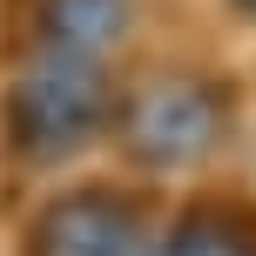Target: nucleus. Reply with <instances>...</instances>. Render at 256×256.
I'll return each mask as SVG.
<instances>
[{"mask_svg":"<svg viewBox=\"0 0 256 256\" xmlns=\"http://www.w3.org/2000/svg\"><path fill=\"white\" fill-rule=\"evenodd\" d=\"M115 122V81L102 54L74 48H34L7 81V142L27 162H61L88 148Z\"/></svg>","mask_w":256,"mask_h":256,"instance_id":"1","label":"nucleus"},{"mask_svg":"<svg viewBox=\"0 0 256 256\" xmlns=\"http://www.w3.org/2000/svg\"><path fill=\"white\" fill-rule=\"evenodd\" d=\"M222 122H230V102L216 81L168 74V81H148L122 108V142L148 168H182V162H202L222 142Z\"/></svg>","mask_w":256,"mask_h":256,"instance_id":"2","label":"nucleus"},{"mask_svg":"<svg viewBox=\"0 0 256 256\" xmlns=\"http://www.w3.org/2000/svg\"><path fill=\"white\" fill-rule=\"evenodd\" d=\"M27 256H148V209L128 189H68L34 216Z\"/></svg>","mask_w":256,"mask_h":256,"instance_id":"3","label":"nucleus"},{"mask_svg":"<svg viewBox=\"0 0 256 256\" xmlns=\"http://www.w3.org/2000/svg\"><path fill=\"white\" fill-rule=\"evenodd\" d=\"M27 27L40 48L108 54L128 34V0H27Z\"/></svg>","mask_w":256,"mask_h":256,"instance_id":"4","label":"nucleus"},{"mask_svg":"<svg viewBox=\"0 0 256 256\" xmlns=\"http://www.w3.org/2000/svg\"><path fill=\"white\" fill-rule=\"evenodd\" d=\"M155 256H256V230L243 216H222V209H196Z\"/></svg>","mask_w":256,"mask_h":256,"instance_id":"5","label":"nucleus"},{"mask_svg":"<svg viewBox=\"0 0 256 256\" xmlns=\"http://www.w3.org/2000/svg\"><path fill=\"white\" fill-rule=\"evenodd\" d=\"M243 7H256V0H243Z\"/></svg>","mask_w":256,"mask_h":256,"instance_id":"6","label":"nucleus"}]
</instances>
